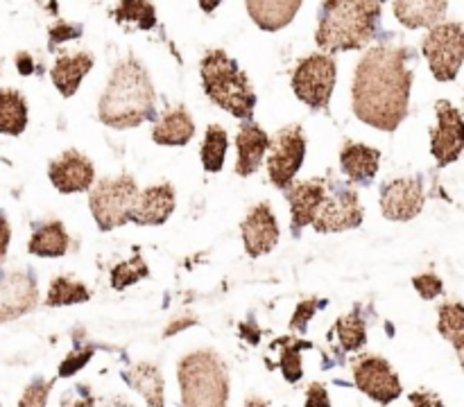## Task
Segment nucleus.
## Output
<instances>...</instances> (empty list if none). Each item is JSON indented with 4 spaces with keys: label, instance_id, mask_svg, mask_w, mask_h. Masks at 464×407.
Returning <instances> with one entry per match:
<instances>
[{
    "label": "nucleus",
    "instance_id": "nucleus-26",
    "mask_svg": "<svg viewBox=\"0 0 464 407\" xmlns=\"http://www.w3.org/2000/svg\"><path fill=\"white\" fill-rule=\"evenodd\" d=\"M27 127V104L14 89L0 90V134L18 136Z\"/></svg>",
    "mask_w": 464,
    "mask_h": 407
},
{
    "label": "nucleus",
    "instance_id": "nucleus-2",
    "mask_svg": "<svg viewBox=\"0 0 464 407\" xmlns=\"http://www.w3.org/2000/svg\"><path fill=\"white\" fill-rule=\"evenodd\" d=\"M154 104L157 93L148 71L139 59L127 57L113 68L111 80L100 98L98 113L104 125L113 129H130L154 116Z\"/></svg>",
    "mask_w": 464,
    "mask_h": 407
},
{
    "label": "nucleus",
    "instance_id": "nucleus-5",
    "mask_svg": "<svg viewBox=\"0 0 464 407\" xmlns=\"http://www.w3.org/2000/svg\"><path fill=\"white\" fill-rule=\"evenodd\" d=\"M202 84L208 98L236 118H249L254 113L256 95L247 75L238 63L222 50H211L202 59Z\"/></svg>",
    "mask_w": 464,
    "mask_h": 407
},
{
    "label": "nucleus",
    "instance_id": "nucleus-18",
    "mask_svg": "<svg viewBox=\"0 0 464 407\" xmlns=\"http://www.w3.org/2000/svg\"><path fill=\"white\" fill-rule=\"evenodd\" d=\"M267 147H270V136H267L261 127L252 125V122L240 127L238 136H236V149H238L236 172H238L240 176L254 175V172L261 167Z\"/></svg>",
    "mask_w": 464,
    "mask_h": 407
},
{
    "label": "nucleus",
    "instance_id": "nucleus-33",
    "mask_svg": "<svg viewBox=\"0 0 464 407\" xmlns=\"http://www.w3.org/2000/svg\"><path fill=\"white\" fill-rule=\"evenodd\" d=\"M279 344H284V348H281V362H279L281 371H284V375L288 383H297V380H302V375H304L302 351L304 348H311V342L284 337Z\"/></svg>",
    "mask_w": 464,
    "mask_h": 407
},
{
    "label": "nucleus",
    "instance_id": "nucleus-23",
    "mask_svg": "<svg viewBox=\"0 0 464 407\" xmlns=\"http://www.w3.org/2000/svg\"><path fill=\"white\" fill-rule=\"evenodd\" d=\"M122 380L130 384L131 389L140 393L148 401L150 407H163L166 405V396H163V375L157 364L152 362H139L131 369L122 371Z\"/></svg>",
    "mask_w": 464,
    "mask_h": 407
},
{
    "label": "nucleus",
    "instance_id": "nucleus-39",
    "mask_svg": "<svg viewBox=\"0 0 464 407\" xmlns=\"http://www.w3.org/2000/svg\"><path fill=\"white\" fill-rule=\"evenodd\" d=\"M80 34H82L80 25H72V23H57V25L50 30V41H53V48H54V45L63 43V41L77 39Z\"/></svg>",
    "mask_w": 464,
    "mask_h": 407
},
{
    "label": "nucleus",
    "instance_id": "nucleus-3",
    "mask_svg": "<svg viewBox=\"0 0 464 407\" xmlns=\"http://www.w3.org/2000/svg\"><path fill=\"white\" fill-rule=\"evenodd\" d=\"M379 0H324L315 41L324 52L365 48L376 34Z\"/></svg>",
    "mask_w": 464,
    "mask_h": 407
},
{
    "label": "nucleus",
    "instance_id": "nucleus-37",
    "mask_svg": "<svg viewBox=\"0 0 464 407\" xmlns=\"http://www.w3.org/2000/svg\"><path fill=\"white\" fill-rule=\"evenodd\" d=\"M91 355H93V348H80V351H72L66 360L59 364V375L68 378V375H75L82 366L89 364Z\"/></svg>",
    "mask_w": 464,
    "mask_h": 407
},
{
    "label": "nucleus",
    "instance_id": "nucleus-10",
    "mask_svg": "<svg viewBox=\"0 0 464 407\" xmlns=\"http://www.w3.org/2000/svg\"><path fill=\"white\" fill-rule=\"evenodd\" d=\"M362 222V208L358 194L343 184H334L326 188L313 226L322 233H335V231L356 229Z\"/></svg>",
    "mask_w": 464,
    "mask_h": 407
},
{
    "label": "nucleus",
    "instance_id": "nucleus-9",
    "mask_svg": "<svg viewBox=\"0 0 464 407\" xmlns=\"http://www.w3.org/2000/svg\"><path fill=\"white\" fill-rule=\"evenodd\" d=\"M267 154V175L276 188H285L302 167L306 156V138L302 127H285L270 143Z\"/></svg>",
    "mask_w": 464,
    "mask_h": 407
},
{
    "label": "nucleus",
    "instance_id": "nucleus-34",
    "mask_svg": "<svg viewBox=\"0 0 464 407\" xmlns=\"http://www.w3.org/2000/svg\"><path fill=\"white\" fill-rule=\"evenodd\" d=\"M150 270L148 265H145V260L140 256H134L130 258V260L121 262V265H116L111 270V285L113 289H125L130 288V285L139 283V280L148 279Z\"/></svg>",
    "mask_w": 464,
    "mask_h": 407
},
{
    "label": "nucleus",
    "instance_id": "nucleus-44",
    "mask_svg": "<svg viewBox=\"0 0 464 407\" xmlns=\"http://www.w3.org/2000/svg\"><path fill=\"white\" fill-rule=\"evenodd\" d=\"M195 324H198V319H195V317H188V315L179 317V319H175V321H172V324H168V328H166V333H163V337H170V335L181 333V330L188 328V326H195Z\"/></svg>",
    "mask_w": 464,
    "mask_h": 407
},
{
    "label": "nucleus",
    "instance_id": "nucleus-38",
    "mask_svg": "<svg viewBox=\"0 0 464 407\" xmlns=\"http://www.w3.org/2000/svg\"><path fill=\"white\" fill-rule=\"evenodd\" d=\"M412 285L417 288V292L421 294V298H435L442 294V280H440L438 274H433V271H429V274H420L415 276V280H412Z\"/></svg>",
    "mask_w": 464,
    "mask_h": 407
},
{
    "label": "nucleus",
    "instance_id": "nucleus-28",
    "mask_svg": "<svg viewBox=\"0 0 464 407\" xmlns=\"http://www.w3.org/2000/svg\"><path fill=\"white\" fill-rule=\"evenodd\" d=\"M227 147H229V138L227 131L220 125H208L207 136H204L202 145V163L207 172H220L222 163H225Z\"/></svg>",
    "mask_w": 464,
    "mask_h": 407
},
{
    "label": "nucleus",
    "instance_id": "nucleus-46",
    "mask_svg": "<svg viewBox=\"0 0 464 407\" xmlns=\"http://www.w3.org/2000/svg\"><path fill=\"white\" fill-rule=\"evenodd\" d=\"M16 66H18V71L23 72V75H27V72H32V68H34V66H32V57H27L25 52H21V54H18V57H16Z\"/></svg>",
    "mask_w": 464,
    "mask_h": 407
},
{
    "label": "nucleus",
    "instance_id": "nucleus-20",
    "mask_svg": "<svg viewBox=\"0 0 464 407\" xmlns=\"http://www.w3.org/2000/svg\"><path fill=\"white\" fill-rule=\"evenodd\" d=\"M447 9L449 0H394V16L411 30L438 25Z\"/></svg>",
    "mask_w": 464,
    "mask_h": 407
},
{
    "label": "nucleus",
    "instance_id": "nucleus-13",
    "mask_svg": "<svg viewBox=\"0 0 464 407\" xmlns=\"http://www.w3.org/2000/svg\"><path fill=\"white\" fill-rule=\"evenodd\" d=\"M435 109H438V127L433 131V156L438 158L440 166H447L460 156L464 147L462 116L447 99H440Z\"/></svg>",
    "mask_w": 464,
    "mask_h": 407
},
{
    "label": "nucleus",
    "instance_id": "nucleus-35",
    "mask_svg": "<svg viewBox=\"0 0 464 407\" xmlns=\"http://www.w3.org/2000/svg\"><path fill=\"white\" fill-rule=\"evenodd\" d=\"M53 384L54 380H36V383H32L30 387L23 392L18 407H45V401H48Z\"/></svg>",
    "mask_w": 464,
    "mask_h": 407
},
{
    "label": "nucleus",
    "instance_id": "nucleus-6",
    "mask_svg": "<svg viewBox=\"0 0 464 407\" xmlns=\"http://www.w3.org/2000/svg\"><path fill=\"white\" fill-rule=\"evenodd\" d=\"M136 194H139V188L130 175L113 176V179H104L98 185H93L89 204L100 229L109 231L125 224L127 215L134 206Z\"/></svg>",
    "mask_w": 464,
    "mask_h": 407
},
{
    "label": "nucleus",
    "instance_id": "nucleus-43",
    "mask_svg": "<svg viewBox=\"0 0 464 407\" xmlns=\"http://www.w3.org/2000/svg\"><path fill=\"white\" fill-rule=\"evenodd\" d=\"M411 402H412V407H442L440 398L433 396V393H429V392L412 393Z\"/></svg>",
    "mask_w": 464,
    "mask_h": 407
},
{
    "label": "nucleus",
    "instance_id": "nucleus-27",
    "mask_svg": "<svg viewBox=\"0 0 464 407\" xmlns=\"http://www.w3.org/2000/svg\"><path fill=\"white\" fill-rule=\"evenodd\" d=\"M30 253L41 258H59L68 251V233L62 222H50L34 231L30 244Z\"/></svg>",
    "mask_w": 464,
    "mask_h": 407
},
{
    "label": "nucleus",
    "instance_id": "nucleus-19",
    "mask_svg": "<svg viewBox=\"0 0 464 407\" xmlns=\"http://www.w3.org/2000/svg\"><path fill=\"white\" fill-rule=\"evenodd\" d=\"M326 185L324 181L311 179L297 184L295 188L288 190V202L290 211H293V226L295 229H304V226L313 224L317 215V208H320L322 199H324Z\"/></svg>",
    "mask_w": 464,
    "mask_h": 407
},
{
    "label": "nucleus",
    "instance_id": "nucleus-42",
    "mask_svg": "<svg viewBox=\"0 0 464 407\" xmlns=\"http://www.w3.org/2000/svg\"><path fill=\"white\" fill-rule=\"evenodd\" d=\"M9 240H12V229H9L7 217H5L3 213H0V262H3L5 256H7Z\"/></svg>",
    "mask_w": 464,
    "mask_h": 407
},
{
    "label": "nucleus",
    "instance_id": "nucleus-14",
    "mask_svg": "<svg viewBox=\"0 0 464 407\" xmlns=\"http://www.w3.org/2000/svg\"><path fill=\"white\" fill-rule=\"evenodd\" d=\"M381 208L388 220L408 222L424 208V185L420 179H397L383 188Z\"/></svg>",
    "mask_w": 464,
    "mask_h": 407
},
{
    "label": "nucleus",
    "instance_id": "nucleus-48",
    "mask_svg": "<svg viewBox=\"0 0 464 407\" xmlns=\"http://www.w3.org/2000/svg\"><path fill=\"white\" fill-rule=\"evenodd\" d=\"M245 407H270V405H267V401H263V398L252 396V398H247Z\"/></svg>",
    "mask_w": 464,
    "mask_h": 407
},
{
    "label": "nucleus",
    "instance_id": "nucleus-45",
    "mask_svg": "<svg viewBox=\"0 0 464 407\" xmlns=\"http://www.w3.org/2000/svg\"><path fill=\"white\" fill-rule=\"evenodd\" d=\"M240 335H243V337L247 339L249 344H258V337H261V330H258V326L254 324V319H249V324L240 326Z\"/></svg>",
    "mask_w": 464,
    "mask_h": 407
},
{
    "label": "nucleus",
    "instance_id": "nucleus-1",
    "mask_svg": "<svg viewBox=\"0 0 464 407\" xmlns=\"http://www.w3.org/2000/svg\"><path fill=\"white\" fill-rule=\"evenodd\" d=\"M406 48L379 45L358 63L353 75V113L381 131H394L408 113L412 72Z\"/></svg>",
    "mask_w": 464,
    "mask_h": 407
},
{
    "label": "nucleus",
    "instance_id": "nucleus-4",
    "mask_svg": "<svg viewBox=\"0 0 464 407\" xmlns=\"http://www.w3.org/2000/svg\"><path fill=\"white\" fill-rule=\"evenodd\" d=\"M181 407H227L229 374L216 351H193L179 362Z\"/></svg>",
    "mask_w": 464,
    "mask_h": 407
},
{
    "label": "nucleus",
    "instance_id": "nucleus-17",
    "mask_svg": "<svg viewBox=\"0 0 464 407\" xmlns=\"http://www.w3.org/2000/svg\"><path fill=\"white\" fill-rule=\"evenodd\" d=\"M243 242L245 249L252 258L263 256L272 251L275 244L279 242V226L276 217L267 204H258L249 211V215L243 222Z\"/></svg>",
    "mask_w": 464,
    "mask_h": 407
},
{
    "label": "nucleus",
    "instance_id": "nucleus-47",
    "mask_svg": "<svg viewBox=\"0 0 464 407\" xmlns=\"http://www.w3.org/2000/svg\"><path fill=\"white\" fill-rule=\"evenodd\" d=\"M199 3V7L204 9V12H213V9L218 7V5L222 3V0H198Z\"/></svg>",
    "mask_w": 464,
    "mask_h": 407
},
{
    "label": "nucleus",
    "instance_id": "nucleus-31",
    "mask_svg": "<svg viewBox=\"0 0 464 407\" xmlns=\"http://www.w3.org/2000/svg\"><path fill=\"white\" fill-rule=\"evenodd\" d=\"M440 333L453 344L458 355L464 348V308L460 303H444L440 308Z\"/></svg>",
    "mask_w": 464,
    "mask_h": 407
},
{
    "label": "nucleus",
    "instance_id": "nucleus-40",
    "mask_svg": "<svg viewBox=\"0 0 464 407\" xmlns=\"http://www.w3.org/2000/svg\"><path fill=\"white\" fill-rule=\"evenodd\" d=\"M306 407H331L329 392L322 383L308 384L306 389Z\"/></svg>",
    "mask_w": 464,
    "mask_h": 407
},
{
    "label": "nucleus",
    "instance_id": "nucleus-8",
    "mask_svg": "<svg viewBox=\"0 0 464 407\" xmlns=\"http://www.w3.org/2000/svg\"><path fill=\"white\" fill-rule=\"evenodd\" d=\"M338 66L329 54H311L295 68L293 89L302 102L313 109L329 107L331 93H334Z\"/></svg>",
    "mask_w": 464,
    "mask_h": 407
},
{
    "label": "nucleus",
    "instance_id": "nucleus-29",
    "mask_svg": "<svg viewBox=\"0 0 464 407\" xmlns=\"http://www.w3.org/2000/svg\"><path fill=\"white\" fill-rule=\"evenodd\" d=\"M89 288L80 280H72L66 279V276H57L53 280L48 289V298L45 303L53 308L57 306H72V303H82V301H89Z\"/></svg>",
    "mask_w": 464,
    "mask_h": 407
},
{
    "label": "nucleus",
    "instance_id": "nucleus-24",
    "mask_svg": "<svg viewBox=\"0 0 464 407\" xmlns=\"http://www.w3.org/2000/svg\"><path fill=\"white\" fill-rule=\"evenodd\" d=\"M193 136L195 122L184 107L168 109L152 129V140L159 145H186Z\"/></svg>",
    "mask_w": 464,
    "mask_h": 407
},
{
    "label": "nucleus",
    "instance_id": "nucleus-25",
    "mask_svg": "<svg viewBox=\"0 0 464 407\" xmlns=\"http://www.w3.org/2000/svg\"><path fill=\"white\" fill-rule=\"evenodd\" d=\"M381 154L379 149L361 143H347L340 154V166L343 172L352 181H370L379 172Z\"/></svg>",
    "mask_w": 464,
    "mask_h": 407
},
{
    "label": "nucleus",
    "instance_id": "nucleus-21",
    "mask_svg": "<svg viewBox=\"0 0 464 407\" xmlns=\"http://www.w3.org/2000/svg\"><path fill=\"white\" fill-rule=\"evenodd\" d=\"M245 3L249 16L261 30L276 32L293 21L304 0H245Z\"/></svg>",
    "mask_w": 464,
    "mask_h": 407
},
{
    "label": "nucleus",
    "instance_id": "nucleus-32",
    "mask_svg": "<svg viewBox=\"0 0 464 407\" xmlns=\"http://www.w3.org/2000/svg\"><path fill=\"white\" fill-rule=\"evenodd\" d=\"M334 330L338 333V339L340 344H343L344 351H358V348L365 346L367 330H365V321H362L361 312L358 310L349 312L347 317L335 321Z\"/></svg>",
    "mask_w": 464,
    "mask_h": 407
},
{
    "label": "nucleus",
    "instance_id": "nucleus-36",
    "mask_svg": "<svg viewBox=\"0 0 464 407\" xmlns=\"http://www.w3.org/2000/svg\"><path fill=\"white\" fill-rule=\"evenodd\" d=\"M326 301H320V298H306V301H302L297 306V310H295L293 315V321H290V330H306L308 321L313 319V315H315L320 308H324Z\"/></svg>",
    "mask_w": 464,
    "mask_h": 407
},
{
    "label": "nucleus",
    "instance_id": "nucleus-15",
    "mask_svg": "<svg viewBox=\"0 0 464 407\" xmlns=\"http://www.w3.org/2000/svg\"><path fill=\"white\" fill-rule=\"evenodd\" d=\"M93 176V163L75 149H68L50 163V181L59 193H82L91 188Z\"/></svg>",
    "mask_w": 464,
    "mask_h": 407
},
{
    "label": "nucleus",
    "instance_id": "nucleus-7",
    "mask_svg": "<svg viewBox=\"0 0 464 407\" xmlns=\"http://www.w3.org/2000/svg\"><path fill=\"white\" fill-rule=\"evenodd\" d=\"M424 54L435 80H456L464 59V32L460 23H438L424 39Z\"/></svg>",
    "mask_w": 464,
    "mask_h": 407
},
{
    "label": "nucleus",
    "instance_id": "nucleus-22",
    "mask_svg": "<svg viewBox=\"0 0 464 407\" xmlns=\"http://www.w3.org/2000/svg\"><path fill=\"white\" fill-rule=\"evenodd\" d=\"M91 68H93V54L91 52L63 54V57H59L57 62H54L50 77H53L59 93H62L63 98H71V95H75L82 80L89 75Z\"/></svg>",
    "mask_w": 464,
    "mask_h": 407
},
{
    "label": "nucleus",
    "instance_id": "nucleus-16",
    "mask_svg": "<svg viewBox=\"0 0 464 407\" xmlns=\"http://www.w3.org/2000/svg\"><path fill=\"white\" fill-rule=\"evenodd\" d=\"M175 190L172 185H150L148 190L136 194L134 206H131L127 222H134L140 226H157L163 224L175 211Z\"/></svg>",
    "mask_w": 464,
    "mask_h": 407
},
{
    "label": "nucleus",
    "instance_id": "nucleus-41",
    "mask_svg": "<svg viewBox=\"0 0 464 407\" xmlns=\"http://www.w3.org/2000/svg\"><path fill=\"white\" fill-rule=\"evenodd\" d=\"M75 407H134L125 398H93V401H82Z\"/></svg>",
    "mask_w": 464,
    "mask_h": 407
},
{
    "label": "nucleus",
    "instance_id": "nucleus-12",
    "mask_svg": "<svg viewBox=\"0 0 464 407\" xmlns=\"http://www.w3.org/2000/svg\"><path fill=\"white\" fill-rule=\"evenodd\" d=\"M39 303L34 276L27 271H9L0 276V321H12L34 310Z\"/></svg>",
    "mask_w": 464,
    "mask_h": 407
},
{
    "label": "nucleus",
    "instance_id": "nucleus-30",
    "mask_svg": "<svg viewBox=\"0 0 464 407\" xmlns=\"http://www.w3.org/2000/svg\"><path fill=\"white\" fill-rule=\"evenodd\" d=\"M113 16L118 23H131L140 30H152L157 25V12L148 0H121Z\"/></svg>",
    "mask_w": 464,
    "mask_h": 407
},
{
    "label": "nucleus",
    "instance_id": "nucleus-11",
    "mask_svg": "<svg viewBox=\"0 0 464 407\" xmlns=\"http://www.w3.org/2000/svg\"><path fill=\"white\" fill-rule=\"evenodd\" d=\"M356 387L381 405L397 401L401 396V380L394 374L390 362L381 355H362L353 362Z\"/></svg>",
    "mask_w": 464,
    "mask_h": 407
}]
</instances>
